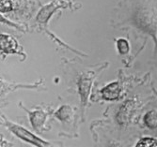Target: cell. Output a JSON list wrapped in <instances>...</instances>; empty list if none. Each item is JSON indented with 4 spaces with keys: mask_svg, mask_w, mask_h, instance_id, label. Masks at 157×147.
Instances as JSON below:
<instances>
[{
    "mask_svg": "<svg viewBox=\"0 0 157 147\" xmlns=\"http://www.w3.org/2000/svg\"><path fill=\"white\" fill-rule=\"evenodd\" d=\"M111 24L116 28L131 27L151 38L157 63V0H121L114 9Z\"/></svg>",
    "mask_w": 157,
    "mask_h": 147,
    "instance_id": "1",
    "label": "cell"
},
{
    "mask_svg": "<svg viewBox=\"0 0 157 147\" xmlns=\"http://www.w3.org/2000/svg\"><path fill=\"white\" fill-rule=\"evenodd\" d=\"M140 107V99L137 96L126 99L120 106L116 113V121L122 127H126L133 122L135 116Z\"/></svg>",
    "mask_w": 157,
    "mask_h": 147,
    "instance_id": "2",
    "label": "cell"
},
{
    "mask_svg": "<svg viewBox=\"0 0 157 147\" xmlns=\"http://www.w3.org/2000/svg\"><path fill=\"white\" fill-rule=\"evenodd\" d=\"M97 74H98L97 70H89L87 72L82 73L80 77L78 78L77 86H78V93L80 96L82 108H85L88 104L92 83Z\"/></svg>",
    "mask_w": 157,
    "mask_h": 147,
    "instance_id": "3",
    "label": "cell"
},
{
    "mask_svg": "<svg viewBox=\"0 0 157 147\" xmlns=\"http://www.w3.org/2000/svg\"><path fill=\"white\" fill-rule=\"evenodd\" d=\"M5 125L14 135H15L16 137H18L19 139L23 140L25 142L33 144L37 147H45L46 145L49 144L44 140L39 138L38 136L34 135L33 133H31L30 131H28L27 129H25V127H23L21 126L13 124L10 121H6Z\"/></svg>",
    "mask_w": 157,
    "mask_h": 147,
    "instance_id": "4",
    "label": "cell"
},
{
    "mask_svg": "<svg viewBox=\"0 0 157 147\" xmlns=\"http://www.w3.org/2000/svg\"><path fill=\"white\" fill-rule=\"evenodd\" d=\"M0 53L2 54H18L25 57V54L20 50L18 41L9 34H0Z\"/></svg>",
    "mask_w": 157,
    "mask_h": 147,
    "instance_id": "5",
    "label": "cell"
},
{
    "mask_svg": "<svg viewBox=\"0 0 157 147\" xmlns=\"http://www.w3.org/2000/svg\"><path fill=\"white\" fill-rule=\"evenodd\" d=\"M123 91V87L120 83V82H112L106 84L100 90L102 97L107 101H115L119 100L121 97Z\"/></svg>",
    "mask_w": 157,
    "mask_h": 147,
    "instance_id": "6",
    "label": "cell"
},
{
    "mask_svg": "<svg viewBox=\"0 0 157 147\" xmlns=\"http://www.w3.org/2000/svg\"><path fill=\"white\" fill-rule=\"evenodd\" d=\"M27 112L29 114V121L31 123L32 127L36 131L40 132L45 123L46 113L44 111H40V110H36L33 112L27 111Z\"/></svg>",
    "mask_w": 157,
    "mask_h": 147,
    "instance_id": "7",
    "label": "cell"
},
{
    "mask_svg": "<svg viewBox=\"0 0 157 147\" xmlns=\"http://www.w3.org/2000/svg\"><path fill=\"white\" fill-rule=\"evenodd\" d=\"M37 84L30 85V84H23V83H11L0 78V99L3 98V97H5L8 93L19 89V88H35Z\"/></svg>",
    "mask_w": 157,
    "mask_h": 147,
    "instance_id": "8",
    "label": "cell"
},
{
    "mask_svg": "<svg viewBox=\"0 0 157 147\" xmlns=\"http://www.w3.org/2000/svg\"><path fill=\"white\" fill-rule=\"evenodd\" d=\"M143 123L145 127L151 130L157 129V110H151L143 116Z\"/></svg>",
    "mask_w": 157,
    "mask_h": 147,
    "instance_id": "9",
    "label": "cell"
},
{
    "mask_svg": "<svg viewBox=\"0 0 157 147\" xmlns=\"http://www.w3.org/2000/svg\"><path fill=\"white\" fill-rule=\"evenodd\" d=\"M73 115V110L69 105H63L61 106L58 111L56 112L55 116L61 122H69L72 118Z\"/></svg>",
    "mask_w": 157,
    "mask_h": 147,
    "instance_id": "10",
    "label": "cell"
},
{
    "mask_svg": "<svg viewBox=\"0 0 157 147\" xmlns=\"http://www.w3.org/2000/svg\"><path fill=\"white\" fill-rule=\"evenodd\" d=\"M116 49L120 55H127L131 52L130 42L125 38H119L116 39Z\"/></svg>",
    "mask_w": 157,
    "mask_h": 147,
    "instance_id": "11",
    "label": "cell"
},
{
    "mask_svg": "<svg viewBox=\"0 0 157 147\" xmlns=\"http://www.w3.org/2000/svg\"><path fill=\"white\" fill-rule=\"evenodd\" d=\"M135 147H157V139L153 137H143L136 144Z\"/></svg>",
    "mask_w": 157,
    "mask_h": 147,
    "instance_id": "12",
    "label": "cell"
},
{
    "mask_svg": "<svg viewBox=\"0 0 157 147\" xmlns=\"http://www.w3.org/2000/svg\"><path fill=\"white\" fill-rule=\"evenodd\" d=\"M13 10L12 0H0V13H9Z\"/></svg>",
    "mask_w": 157,
    "mask_h": 147,
    "instance_id": "13",
    "label": "cell"
},
{
    "mask_svg": "<svg viewBox=\"0 0 157 147\" xmlns=\"http://www.w3.org/2000/svg\"><path fill=\"white\" fill-rule=\"evenodd\" d=\"M0 24H7V25L10 26V27L16 28V29H18V30L23 31V32L25 31V28H24L22 25H20V24H16V23H13V22H11L10 20H9V19L5 18L1 13H0Z\"/></svg>",
    "mask_w": 157,
    "mask_h": 147,
    "instance_id": "14",
    "label": "cell"
},
{
    "mask_svg": "<svg viewBox=\"0 0 157 147\" xmlns=\"http://www.w3.org/2000/svg\"><path fill=\"white\" fill-rule=\"evenodd\" d=\"M107 147H123L120 142L118 141H112L108 143V146Z\"/></svg>",
    "mask_w": 157,
    "mask_h": 147,
    "instance_id": "15",
    "label": "cell"
},
{
    "mask_svg": "<svg viewBox=\"0 0 157 147\" xmlns=\"http://www.w3.org/2000/svg\"><path fill=\"white\" fill-rule=\"evenodd\" d=\"M152 90H153V92H154V93L156 94V96H157V90L155 89V88H153V87H152Z\"/></svg>",
    "mask_w": 157,
    "mask_h": 147,
    "instance_id": "16",
    "label": "cell"
}]
</instances>
